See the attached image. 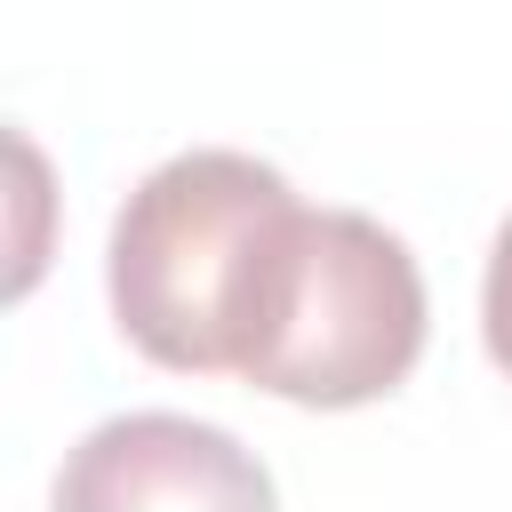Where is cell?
<instances>
[{"mask_svg": "<svg viewBox=\"0 0 512 512\" xmlns=\"http://www.w3.org/2000/svg\"><path fill=\"white\" fill-rule=\"evenodd\" d=\"M296 208L304 200L288 192V176L264 168L256 152L200 144L160 160L112 216L104 288L120 336L184 376L240 368L248 312L264 296L272 248Z\"/></svg>", "mask_w": 512, "mask_h": 512, "instance_id": "obj_1", "label": "cell"}, {"mask_svg": "<svg viewBox=\"0 0 512 512\" xmlns=\"http://www.w3.org/2000/svg\"><path fill=\"white\" fill-rule=\"evenodd\" d=\"M56 512H280L272 472L224 424L136 408L104 416L56 472Z\"/></svg>", "mask_w": 512, "mask_h": 512, "instance_id": "obj_3", "label": "cell"}, {"mask_svg": "<svg viewBox=\"0 0 512 512\" xmlns=\"http://www.w3.org/2000/svg\"><path fill=\"white\" fill-rule=\"evenodd\" d=\"M416 352L424 272L408 240L360 208H296L272 248L232 376L296 408H360L384 400L416 368Z\"/></svg>", "mask_w": 512, "mask_h": 512, "instance_id": "obj_2", "label": "cell"}, {"mask_svg": "<svg viewBox=\"0 0 512 512\" xmlns=\"http://www.w3.org/2000/svg\"><path fill=\"white\" fill-rule=\"evenodd\" d=\"M480 328H488V360L512 376V216L496 224V248H488V280H480Z\"/></svg>", "mask_w": 512, "mask_h": 512, "instance_id": "obj_4", "label": "cell"}]
</instances>
